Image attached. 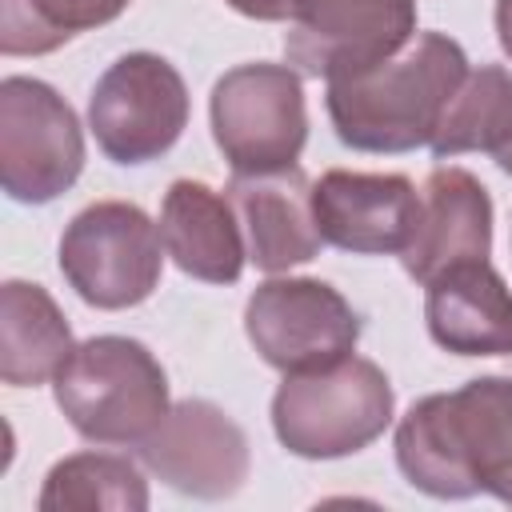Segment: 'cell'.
Returning a JSON list of instances; mask_svg holds the SVG:
<instances>
[{
    "label": "cell",
    "instance_id": "20",
    "mask_svg": "<svg viewBox=\"0 0 512 512\" xmlns=\"http://www.w3.org/2000/svg\"><path fill=\"white\" fill-rule=\"evenodd\" d=\"M132 0H0V52L44 56L72 36L112 24Z\"/></svg>",
    "mask_w": 512,
    "mask_h": 512
},
{
    "label": "cell",
    "instance_id": "22",
    "mask_svg": "<svg viewBox=\"0 0 512 512\" xmlns=\"http://www.w3.org/2000/svg\"><path fill=\"white\" fill-rule=\"evenodd\" d=\"M496 40L504 56H512V0H496Z\"/></svg>",
    "mask_w": 512,
    "mask_h": 512
},
{
    "label": "cell",
    "instance_id": "4",
    "mask_svg": "<svg viewBox=\"0 0 512 512\" xmlns=\"http://www.w3.org/2000/svg\"><path fill=\"white\" fill-rule=\"evenodd\" d=\"M396 412L392 380L376 360L344 356L292 372L272 396V432L300 460H340L384 436Z\"/></svg>",
    "mask_w": 512,
    "mask_h": 512
},
{
    "label": "cell",
    "instance_id": "17",
    "mask_svg": "<svg viewBox=\"0 0 512 512\" xmlns=\"http://www.w3.org/2000/svg\"><path fill=\"white\" fill-rule=\"evenodd\" d=\"M72 328L44 284L4 280L0 288V380L8 388H36L52 380L72 356Z\"/></svg>",
    "mask_w": 512,
    "mask_h": 512
},
{
    "label": "cell",
    "instance_id": "16",
    "mask_svg": "<svg viewBox=\"0 0 512 512\" xmlns=\"http://www.w3.org/2000/svg\"><path fill=\"white\" fill-rule=\"evenodd\" d=\"M160 240L172 264L204 284H236L248 260L236 208L204 180H172L160 204Z\"/></svg>",
    "mask_w": 512,
    "mask_h": 512
},
{
    "label": "cell",
    "instance_id": "12",
    "mask_svg": "<svg viewBox=\"0 0 512 512\" xmlns=\"http://www.w3.org/2000/svg\"><path fill=\"white\" fill-rule=\"evenodd\" d=\"M324 244L352 256H400L416 232L420 192L400 172L332 168L312 184Z\"/></svg>",
    "mask_w": 512,
    "mask_h": 512
},
{
    "label": "cell",
    "instance_id": "21",
    "mask_svg": "<svg viewBox=\"0 0 512 512\" xmlns=\"http://www.w3.org/2000/svg\"><path fill=\"white\" fill-rule=\"evenodd\" d=\"M224 4L248 20H288L292 16V0H224Z\"/></svg>",
    "mask_w": 512,
    "mask_h": 512
},
{
    "label": "cell",
    "instance_id": "7",
    "mask_svg": "<svg viewBox=\"0 0 512 512\" xmlns=\"http://www.w3.org/2000/svg\"><path fill=\"white\" fill-rule=\"evenodd\" d=\"M84 172V128L72 104L36 76L0 84V184L20 204L64 196Z\"/></svg>",
    "mask_w": 512,
    "mask_h": 512
},
{
    "label": "cell",
    "instance_id": "9",
    "mask_svg": "<svg viewBox=\"0 0 512 512\" xmlns=\"http://www.w3.org/2000/svg\"><path fill=\"white\" fill-rule=\"evenodd\" d=\"M244 332L260 360L284 376L328 368L356 352V308L316 276H272L244 304Z\"/></svg>",
    "mask_w": 512,
    "mask_h": 512
},
{
    "label": "cell",
    "instance_id": "23",
    "mask_svg": "<svg viewBox=\"0 0 512 512\" xmlns=\"http://www.w3.org/2000/svg\"><path fill=\"white\" fill-rule=\"evenodd\" d=\"M496 164H500V172H508V176H512V140L496 152Z\"/></svg>",
    "mask_w": 512,
    "mask_h": 512
},
{
    "label": "cell",
    "instance_id": "15",
    "mask_svg": "<svg viewBox=\"0 0 512 512\" xmlns=\"http://www.w3.org/2000/svg\"><path fill=\"white\" fill-rule=\"evenodd\" d=\"M428 336L452 356H512V288L488 260H464L424 284Z\"/></svg>",
    "mask_w": 512,
    "mask_h": 512
},
{
    "label": "cell",
    "instance_id": "18",
    "mask_svg": "<svg viewBox=\"0 0 512 512\" xmlns=\"http://www.w3.org/2000/svg\"><path fill=\"white\" fill-rule=\"evenodd\" d=\"M508 140H512V72L500 64L468 68L428 148L436 152V160H448L460 152L496 156Z\"/></svg>",
    "mask_w": 512,
    "mask_h": 512
},
{
    "label": "cell",
    "instance_id": "14",
    "mask_svg": "<svg viewBox=\"0 0 512 512\" xmlns=\"http://www.w3.org/2000/svg\"><path fill=\"white\" fill-rule=\"evenodd\" d=\"M492 252V196L488 188L456 164L428 172L420 188V216L408 248L400 252L404 272L416 284H428L444 268L464 260H488Z\"/></svg>",
    "mask_w": 512,
    "mask_h": 512
},
{
    "label": "cell",
    "instance_id": "8",
    "mask_svg": "<svg viewBox=\"0 0 512 512\" xmlns=\"http://www.w3.org/2000/svg\"><path fill=\"white\" fill-rule=\"evenodd\" d=\"M88 128L116 164L160 160L188 128L184 76L156 52H124L88 96Z\"/></svg>",
    "mask_w": 512,
    "mask_h": 512
},
{
    "label": "cell",
    "instance_id": "5",
    "mask_svg": "<svg viewBox=\"0 0 512 512\" xmlns=\"http://www.w3.org/2000/svg\"><path fill=\"white\" fill-rule=\"evenodd\" d=\"M208 120L232 172L288 168L308 144L304 80L292 64H236L212 84Z\"/></svg>",
    "mask_w": 512,
    "mask_h": 512
},
{
    "label": "cell",
    "instance_id": "6",
    "mask_svg": "<svg viewBox=\"0 0 512 512\" xmlns=\"http://www.w3.org/2000/svg\"><path fill=\"white\" fill-rule=\"evenodd\" d=\"M164 240L140 204L96 200L80 208L60 236V272L68 288L104 312L136 308L160 288Z\"/></svg>",
    "mask_w": 512,
    "mask_h": 512
},
{
    "label": "cell",
    "instance_id": "2",
    "mask_svg": "<svg viewBox=\"0 0 512 512\" xmlns=\"http://www.w3.org/2000/svg\"><path fill=\"white\" fill-rule=\"evenodd\" d=\"M464 76L468 56L452 36L416 32L396 56L328 80V120L356 152H412L432 144Z\"/></svg>",
    "mask_w": 512,
    "mask_h": 512
},
{
    "label": "cell",
    "instance_id": "3",
    "mask_svg": "<svg viewBox=\"0 0 512 512\" xmlns=\"http://www.w3.org/2000/svg\"><path fill=\"white\" fill-rule=\"evenodd\" d=\"M64 420L92 444H140L168 416V376L148 344L132 336H92L72 348L52 376Z\"/></svg>",
    "mask_w": 512,
    "mask_h": 512
},
{
    "label": "cell",
    "instance_id": "19",
    "mask_svg": "<svg viewBox=\"0 0 512 512\" xmlns=\"http://www.w3.org/2000/svg\"><path fill=\"white\" fill-rule=\"evenodd\" d=\"M44 512H144L148 480L128 456L112 452H76L48 468L40 500Z\"/></svg>",
    "mask_w": 512,
    "mask_h": 512
},
{
    "label": "cell",
    "instance_id": "11",
    "mask_svg": "<svg viewBox=\"0 0 512 512\" xmlns=\"http://www.w3.org/2000/svg\"><path fill=\"white\" fill-rule=\"evenodd\" d=\"M140 464L168 488L192 500L236 496L248 480L252 456L244 428L212 400H180L136 444Z\"/></svg>",
    "mask_w": 512,
    "mask_h": 512
},
{
    "label": "cell",
    "instance_id": "1",
    "mask_svg": "<svg viewBox=\"0 0 512 512\" xmlns=\"http://www.w3.org/2000/svg\"><path fill=\"white\" fill-rule=\"evenodd\" d=\"M396 464L436 500L488 492L512 504V376H476L416 400L396 424Z\"/></svg>",
    "mask_w": 512,
    "mask_h": 512
},
{
    "label": "cell",
    "instance_id": "13",
    "mask_svg": "<svg viewBox=\"0 0 512 512\" xmlns=\"http://www.w3.org/2000/svg\"><path fill=\"white\" fill-rule=\"evenodd\" d=\"M224 196L236 208L248 260L260 272H288L320 256L324 236L312 212V180L300 164L276 172H232Z\"/></svg>",
    "mask_w": 512,
    "mask_h": 512
},
{
    "label": "cell",
    "instance_id": "10",
    "mask_svg": "<svg viewBox=\"0 0 512 512\" xmlns=\"http://www.w3.org/2000/svg\"><path fill=\"white\" fill-rule=\"evenodd\" d=\"M284 56L300 76H356L416 36V0H292Z\"/></svg>",
    "mask_w": 512,
    "mask_h": 512
}]
</instances>
